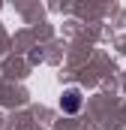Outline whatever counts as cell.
<instances>
[{
	"label": "cell",
	"mask_w": 126,
	"mask_h": 130,
	"mask_svg": "<svg viewBox=\"0 0 126 130\" xmlns=\"http://www.w3.org/2000/svg\"><path fill=\"white\" fill-rule=\"evenodd\" d=\"M60 109L66 112V115H75V112L81 109V91H78V88L63 91V97H60Z\"/></svg>",
	"instance_id": "obj_1"
}]
</instances>
